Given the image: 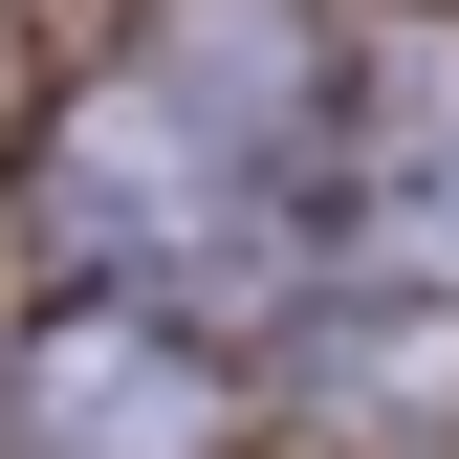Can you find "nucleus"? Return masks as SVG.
I'll return each mask as SVG.
<instances>
[{
    "label": "nucleus",
    "instance_id": "f257e3e1",
    "mask_svg": "<svg viewBox=\"0 0 459 459\" xmlns=\"http://www.w3.org/2000/svg\"><path fill=\"white\" fill-rule=\"evenodd\" d=\"M219 351L176 307H44L22 351H0V437L22 459H219Z\"/></svg>",
    "mask_w": 459,
    "mask_h": 459
},
{
    "label": "nucleus",
    "instance_id": "f03ea898",
    "mask_svg": "<svg viewBox=\"0 0 459 459\" xmlns=\"http://www.w3.org/2000/svg\"><path fill=\"white\" fill-rule=\"evenodd\" d=\"M437 241H459V197H437Z\"/></svg>",
    "mask_w": 459,
    "mask_h": 459
}]
</instances>
